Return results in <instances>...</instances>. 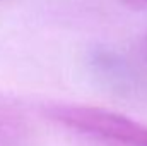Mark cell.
Wrapping results in <instances>:
<instances>
[{
    "instance_id": "2",
    "label": "cell",
    "mask_w": 147,
    "mask_h": 146,
    "mask_svg": "<svg viewBox=\"0 0 147 146\" xmlns=\"http://www.w3.org/2000/svg\"><path fill=\"white\" fill-rule=\"evenodd\" d=\"M120 2L128 5V7H134V9H144V7H147V0H120Z\"/></svg>"
},
{
    "instance_id": "1",
    "label": "cell",
    "mask_w": 147,
    "mask_h": 146,
    "mask_svg": "<svg viewBox=\"0 0 147 146\" xmlns=\"http://www.w3.org/2000/svg\"><path fill=\"white\" fill-rule=\"evenodd\" d=\"M50 120L106 146H147V124L127 115L89 105H50Z\"/></svg>"
}]
</instances>
